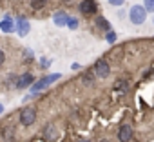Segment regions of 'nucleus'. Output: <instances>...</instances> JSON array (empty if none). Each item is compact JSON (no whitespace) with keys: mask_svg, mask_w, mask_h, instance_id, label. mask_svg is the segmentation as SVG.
Wrapping results in <instances>:
<instances>
[{"mask_svg":"<svg viewBox=\"0 0 154 142\" xmlns=\"http://www.w3.org/2000/svg\"><path fill=\"white\" fill-rule=\"evenodd\" d=\"M29 142H152L154 37L114 44L93 67L33 102Z\"/></svg>","mask_w":154,"mask_h":142,"instance_id":"obj_1","label":"nucleus"},{"mask_svg":"<svg viewBox=\"0 0 154 142\" xmlns=\"http://www.w3.org/2000/svg\"><path fill=\"white\" fill-rule=\"evenodd\" d=\"M82 0H0V11L15 15L17 18L44 20L60 11H78Z\"/></svg>","mask_w":154,"mask_h":142,"instance_id":"obj_2","label":"nucleus"},{"mask_svg":"<svg viewBox=\"0 0 154 142\" xmlns=\"http://www.w3.org/2000/svg\"><path fill=\"white\" fill-rule=\"evenodd\" d=\"M129 18H131V22L134 26H141L147 20V9H145V6H140V4L132 6L131 11H129Z\"/></svg>","mask_w":154,"mask_h":142,"instance_id":"obj_3","label":"nucleus"},{"mask_svg":"<svg viewBox=\"0 0 154 142\" xmlns=\"http://www.w3.org/2000/svg\"><path fill=\"white\" fill-rule=\"evenodd\" d=\"M100 6H98V0H82V4H80V15L91 18L98 13Z\"/></svg>","mask_w":154,"mask_h":142,"instance_id":"obj_4","label":"nucleus"},{"mask_svg":"<svg viewBox=\"0 0 154 142\" xmlns=\"http://www.w3.org/2000/svg\"><path fill=\"white\" fill-rule=\"evenodd\" d=\"M60 79V75H51V77H45V79H42L38 84H33V88H31V91L33 93H38L40 89H44V88H47L51 82H54V80H58Z\"/></svg>","mask_w":154,"mask_h":142,"instance_id":"obj_5","label":"nucleus"},{"mask_svg":"<svg viewBox=\"0 0 154 142\" xmlns=\"http://www.w3.org/2000/svg\"><path fill=\"white\" fill-rule=\"evenodd\" d=\"M17 31H18L20 37H26V35H27V31H29V22H27V18H18Z\"/></svg>","mask_w":154,"mask_h":142,"instance_id":"obj_6","label":"nucleus"},{"mask_svg":"<svg viewBox=\"0 0 154 142\" xmlns=\"http://www.w3.org/2000/svg\"><path fill=\"white\" fill-rule=\"evenodd\" d=\"M0 27H2V29H4L6 33H13V29H15V27H13V22H11L9 15H8V18H6V20H4L2 24H0Z\"/></svg>","mask_w":154,"mask_h":142,"instance_id":"obj_7","label":"nucleus"},{"mask_svg":"<svg viewBox=\"0 0 154 142\" xmlns=\"http://www.w3.org/2000/svg\"><path fill=\"white\" fill-rule=\"evenodd\" d=\"M143 6L149 13H154V0H143Z\"/></svg>","mask_w":154,"mask_h":142,"instance_id":"obj_8","label":"nucleus"},{"mask_svg":"<svg viewBox=\"0 0 154 142\" xmlns=\"http://www.w3.org/2000/svg\"><path fill=\"white\" fill-rule=\"evenodd\" d=\"M114 40H116V33L109 29V31H107V42H111V44H112Z\"/></svg>","mask_w":154,"mask_h":142,"instance_id":"obj_9","label":"nucleus"},{"mask_svg":"<svg viewBox=\"0 0 154 142\" xmlns=\"http://www.w3.org/2000/svg\"><path fill=\"white\" fill-rule=\"evenodd\" d=\"M69 27H71V29H76V27H78V18H71V20H69Z\"/></svg>","mask_w":154,"mask_h":142,"instance_id":"obj_10","label":"nucleus"},{"mask_svg":"<svg viewBox=\"0 0 154 142\" xmlns=\"http://www.w3.org/2000/svg\"><path fill=\"white\" fill-rule=\"evenodd\" d=\"M109 4H111V6H123L125 0H109Z\"/></svg>","mask_w":154,"mask_h":142,"instance_id":"obj_11","label":"nucleus"},{"mask_svg":"<svg viewBox=\"0 0 154 142\" xmlns=\"http://www.w3.org/2000/svg\"><path fill=\"white\" fill-rule=\"evenodd\" d=\"M2 111H4V106H2V104H0V115H2Z\"/></svg>","mask_w":154,"mask_h":142,"instance_id":"obj_12","label":"nucleus"},{"mask_svg":"<svg viewBox=\"0 0 154 142\" xmlns=\"http://www.w3.org/2000/svg\"><path fill=\"white\" fill-rule=\"evenodd\" d=\"M152 22H154V20H152Z\"/></svg>","mask_w":154,"mask_h":142,"instance_id":"obj_13","label":"nucleus"}]
</instances>
